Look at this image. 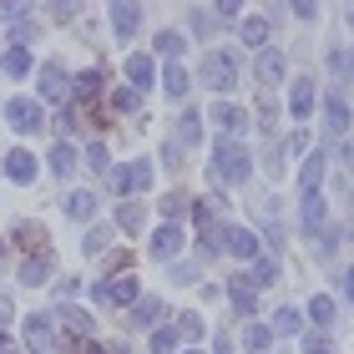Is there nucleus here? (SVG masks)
<instances>
[{
    "mask_svg": "<svg viewBox=\"0 0 354 354\" xmlns=\"http://www.w3.org/2000/svg\"><path fill=\"white\" fill-rule=\"evenodd\" d=\"M198 82L213 86V91H233L238 86V56L233 51H207L203 66H198Z\"/></svg>",
    "mask_w": 354,
    "mask_h": 354,
    "instance_id": "obj_1",
    "label": "nucleus"
},
{
    "mask_svg": "<svg viewBox=\"0 0 354 354\" xmlns=\"http://www.w3.org/2000/svg\"><path fill=\"white\" fill-rule=\"evenodd\" d=\"M248 172H253L248 147L223 137V142H218V157H213V177H218V183H223V177H228V183H248Z\"/></svg>",
    "mask_w": 354,
    "mask_h": 354,
    "instance_id": "obj_2",
    "label": "nucleus"
},
{
    "mask_svg": "<svg viewBox=\"0 0 354 354\" xmlns=\"http://www.w3.org/2000/svg\"><path fill=\"white\" fill-rule=\"evenodd\" d=\"M152 183V162L142 157V162H127V167H111L106 172V187L117 192V198H132L137 187H147Z\"/></svg>",
    "mask_w": 354,
    "mask_h": 354,
    "instance_id": "obj_3",
    "label": "nucleus"
},
{
    "mask_svg": "<svg viewBox=\"0 0 354 354\" xmlns=\"http://www.w3.org/2000/svg\"><path fill=\"white\" fill-rule=\"evenodd\" d=\"M6 122L15 127V132H41V127H46V111H41V102L10 96V102H6Z\"/></svg>",
    "mask_w": 354,
    "mask_h": 354,
    "instance_id": "obj_4",
    "label": "nucleus"
},
{
    "mask_svg": "<svg viewBox=\"0 0 354 354\" xmlns=\"http://www.w3.org/2000/svg\"><path fill=\"white\" fill-rule=\"evenodd\" d=\"M187 243V233H183V223H162V228L152 233V259H177Z\"/></svg>",
    "mask_w": 354,
    "mask_h": 354,
    "instance_id": "obj_5",
    "label": "nucleus"
},
{
    "mask_svg": "<svg viewBox=\"0 0 354 354\" xmlns=\"http://www.w3.org/2000/svg\"><path fill=\"white\" fill-rule=\"evenodd\" d=\"M314 96H319V91H314V82H309V76H294V82H288V111H294V117L304 122V117H309V111L319 106Z\"/></svg>",
    "mask_w": 354,
    "mask_h": 354,
    "instance_id": "obj_6",
    "label": "nucleus"
},
{
    "mask_svg": "<svg viewBox=\"0 0 354 354\" xmlns=\"http://www.w3.org/2000/svg\"><path fill=\"white\" fill-rule=\"evenodd\" d=\"M71 102L76 106H96L102 102V71H82V76H71Z\"/></svg>",
    "mask_w": 354,
    "mask_h": 354,
    "instance_id": "obj_7",
    "label": "nucleus"
},
{
    "mask_svg": "<svg viewBox=\"0 0 354 354\" xmlns=\"http://www.w3.org/2000/svg\"><path fill=\"white\" fill-rule=\"evenodd\" d=\"M51 268H56L51 248H36V253H30V259L21 263V283H26V288H36V283H46V279H51Z\"/></svg>",
    "mask_w": 354,
    "mask_h": 354,
    "instance_id": "obj_8",
    "label": "nucleus"
},
{
    "mask_svg": "<svg viewBox=\"0 0 354 354\" xmlns=\"http://www.w3.org/2000/svg\"><path fill=\"white\" fill-rule=\"evenodd\" d=\"M228 299H233V314H243V319H253V309H259L253 279H243V273H233V279H228Z\"/></svg>",
    "mask_w": 354,
    "mask_h": 354,
    "instance_id": "obj_9",
    "label": "nucleus"
},
{
    "mask_svg": "<svg viewBox=\"0 0 354 354\" xmlns=\"http://www.w3.org/2000/svg\"><path fill=\"white\" fill-rule=\"evenodd\" d=\"M253 71H259V82H263V86H279V82H283V51L263 46V51L253 56Z\"/></svg>",
    "mask_w": 354,
    "mask_h": 354,
    "instance_id": "obj_10",
    "label": "nucleus"
},
{
    "mask_svg": "<svg viewBox=\"0 0 354 354\" xmlns=\"http://www.w3.org/2000/svg\"><path fill=\"white\" fill-rule=\"evenodd\" d=\"M56 319H61V324H66V334H71V339H91V314L86 309H76V304H61V309H56Z\"/></svg>",
    "mask_w": 354,
    "mask_h": 354,
    "instance_id": "obj_11",
    "label": "nucleus"
},
{
    "mask_svg": "<svg viewBox=\"0 0 354 354\" xmlns=\"http://www.w3.org/2000/svg\"><path fill=\"white\" fill-rule=\"evenodd\" d=\"M223 248H228L233 259H259V238L248 228H223Z\"/></svg>",
    "mask_w": 354,
    "mask_h": 354,
    "instance_id": "obj_12",
    "label": "nucleus"
},
{
    "mask_svg": "<svg viewBox=\"0 0 354 354\" xmlns=\"http://www.w3.org/2000/svg\"><path fill=\"white\" fill-rule=\"evenodd\" d=\"M213 122L223 127V132H228V142H233V137H238V132H243V127H248L243 106H233V102H218V106H213Z\"/></svg>",
    "mask_w": 354,
    "mask_h": 354,
    "instance_id": "obj_13",
    "label": "nucleus"
},
{
    "mask_svg": "<svg viewBox=\"0 0 354 354\" xmlns=\"http://www.w3.org/2000/svg\"><path fill=\"white\" fill-rule=\"evenodd\" d=\"M6 177H10V183H30V177H36V157H30L26 147L6 152Z\"/></svg>",
    "mask_w": 354,
    "mask_h": 354,
    "instance_id": "obj_14",
    "label": "nucleus"
},
{
    "mask_svg": "<svg viewBox=\"0 0 354 354\" xmlns=\"http://www.w3.org/2000/svg\"><path fill=\"white\" fill-rule=\"evenodd\" d=\"M127 86H132L137 96L152 91V56H132L127 61Z\"/></svg>",
    "mask_w": 354,
    "mask_h": 354,
    "instance_id": "obj_15",
    "label": "nucleus"
},
{
    "mask_svg": "<svg viewBox=\"0 0 354 354\" xmlns=\"http://www.w3.org/2000/svg\"><path fill=\"white\" fill-rule=\"evenodd\" d=\"M319 177H324V152H309L299 167V192L309 198V192H319Z\"/></svg>",
    "mask_w": 354,
    "mask_h": 354,
    "instance_id": "obj_16",
    "label": "nucleus"
},
{
    "mask_svg": "<svg viewBox=\"0 0 354 354\" xmlns=\"http://www.w3.org/2000/svg\"><path fill=\"white\" fill-rule=\"evenodd\" d=\"M26 344L30 349H51L56 339H51V319H46V314H30L26 319Z\"/></svg>",
    "mask_w": 354,
    "mask_h": 354,
    "instance_id": "obj_17",
    "label": "nucleus"
},
{
    "mask_svg": "<svg viewBox=\"0 0 354 354\" xmlns=\"http://www.w3.org/2000/svg\"><path fill=\"white\" fill-rule=\"evenodd\" d=\"M324 117H329V132H334V137L349 132V102H344V96H329V102H324Z\"/></svg>",
    "mask_w": 354,
    "mask_h": 354,
    "instance_id": "obj_18",
    "label": "nucleus"
},
{
    "mask_svg": "<svg viewBox=\"0 0 354 354\" xmlns=\"http://www.w3.org/2000/svg\"><path fill=\"white\" fill-rule=\"evenodd\" d=\"M106 15H111V26H117V36L127 41V36L137 30V21H142V6H111Z\"/></svg>",
    "mask_w": 354,
    "mask_h": 354,
    "instance_id": "obj_19",
    "label": "nucleus"
},
{
    "mask_svg": "<svg viewBox=\"0 0 354 354\" xmlns=\"http://www.w3.org/2000/svg\"><path fill=\"white\" fill-rule=\"evenodd\" d=\"M51 172L61 177V183L76 172V147H71V142H56V147H51Z\"/></svg>",
    "mask_w": 354,
    "mask_h": 354,
    "instance_id": "obj_20",
    "label": "nucleus"
},
{
    "mask_svg": "<svg viewBox=\"0 0 354 354\" xmlns=\"http://www.w3.org/2000/svg\"><path fill=\"white\" fill-rule=\"evenodd\" d=\"M299 218H304V228H309V233H319V228H324V198L309 192V198L299 203Z\"/></svg>",
    "mask_w": 354,
    "mask_h": 354,
    "instance_id": "obj_21",
    "label": "nucleus"
},
{
    "mask_svg": "<svg viewBox=\"0 0 354 354\" xmlns=\"http://www.w3.org/2000/svg\"><path fill=\"white\" fill-rule=\"evenodd\" d=\"M117 228L142 233V228H147V207H142V203H122V207H117Z\"/></svg>",
    "mask_w": 354,
    "mask_h": 354,
    "instance_id": "obj_22",
    "label": "nucleus"
},
{
    "mask_svg": "<svg viewBox=\"0 0 354 354\" xmlns=\"http://www.w3.org/2000/svg\"><path fill=\"white\" fill-rule=\"evenodd\" d=\"M30 66H36V61H30V51H26V46H10V51L0 56V71H6V76H26Z\"/></svg>",
    "mask_w": 354,
    "mask_h": 354,
    "instance_id": "obj_23",
    "label": "nucleus"
},
{
    "mask_svg": "<svg viewBox=\"0 0 354 354\" xmlns=\"http://www.w3.org/2000/svg\"><path fill=\"white\" fill-rule=\"evenodd\" d=\"M61 91H71L66 71H61V66H46V71H41V96H46V102H56Z\"/></svg>",
    "mask_w": 354,
    "mask_h": 354,
    "instance_id": "obj_24",
    "label": "nucleus"
},
{
    "mask_svg": "<svg viewBox=\"0 0 354 354\" xmlns=\"http://www.w3.org/2000/svg\"><path fill=\"white\" fill-rule=\"evenodd\" d=\"M142 299V288H137V279L127 273V279H117V283H106V304H137Z\"/></svg>",
    "mask_w": 354,
    "mask_h": 354,
    "instance_id": "obj_25",
    "label": "nucleus"
},
{
    "mask_svg": "<svg viewBox=\"0 0 354 354\" xmlns=\"http://www.w3.org/2000/svg\"><path fill=\"white\" fill-rule=\"evenodd\" d=\"M96 213V198H91V192H66V218L71 223H86Z\"/></svg>",
    "mask_w": 354,
    "mask_h": 354,
    "instance_id": "obj_26",
    "label": "nucleus"
},
{
    "mask_svg": "<svg viewBox=\"0 0 354 354\" xmlns=\"http://www.w3.org/2000/svg\"><path fill=\"white\" fill-rule=\"evenodd\" d=\"M268 15H253V21H243V46H259V51H263V41H268Z\"/></svg>",
    "mask_w": 354,
    "mask_h": 354,
    "instance_id": "obj_27",
    "label": "nucleus"
},
{
    "mask_svg": "<svg viewBox=\"0 0 354 354\" xmlns=\"http://www.w3.org/2000/svg\"><path fill=\"white\" fill-rule=\"evenodd\" d=\"M162 299H137V309H132V319L137 324H162Z\"/></svg>",
    "mask_w": 354,
    "mask_h": 354,
    "instance_id": "obj_28",
    "label": "nucleus"
},
{
    "mask_svg": "<svg viewBox=\"0 0 354 354\" xmlns=\"http://www.w3.org/2000/svg\"><path fill=\"white\" fill-rule=\"evenodd\" d=\"M268 329H273V334H299V329H304V314H299V309H279Z\"/></svg>",
    "mask_w": 354,
    "mask_h": 354,
    "instance_id": "obj_29",
    "label": "nucleus"
},
{
    "mask_svg": "<svg viewBox=\"0 0 354 354\" xmlns=\"http://www.w3.org/2000/svg\"><path fill=\"white\" fill-rule=\"evenodd\" d=\"M309 319H314V324H334V299L329 294H314L309 299Z\"/></svg>",
    "mask_w": 354,
    "mask_h": 354,
    "instance_id": "obj_30",
    "label": "nucleus"
},
{
    "mask_svg": "<svg viewBox=\"0 0 354 354\" xmlns=\"http://www.w3.org/2000/svg\"><path fill=\"white\" fill-rule=\"evenodd\" d=\"M162 82H167V96H187V66H183V61H172Z\"/></svg>",
    "mask_w": 354,
    "mask_h": 354,
    "instance_id": "obj_31",
    "label": "nucleus"
},
{
    "mask_svg": "<svg viewBox=\"0 0 354 354\" xmlns=\"http://www.w3.org/2000/svg\"><path fill=\"white\" fill-rule=\"evenodd\" d=\"M142 106V96L132 91V86H117V91H111V111H122V117H127V111H137Z\"/></svg>",
    "mask_w": 354,
    "mask_h": 354,
    "instance_id": "obj_32",
    "label": "nucleus"
},
{
    "mask_svg": "<svg viewBox=\"0 0 354 354\" xmlns=\"http://www.w3.org/2000/svg\"><path fill=\"white\" fill-rule=\"evenodd\" d=\"M177 344H183V334H177V329H157L152 334V354H177Z\"/></svg>",
    "mask_w": 354,
    "mask_h": 354,
    "instance_id": "obj_33",
    "label": "nucleus"
},
{
    "mask_svg": "<svg viewBox=\"0 0 354 354\" xmlns=\"http://www.w3.org/2000/svg\"><path fill=\"white\" fill-rule=\"evenodd\" d=\"M177 137H183L187 147H192V142L203 137V122H198V111H183V122H177Z\"/></svg>",
    "mask_w": 354,
    "mask_h": 354,
    "instance_id": "obj_34",
    "label": "nucleus"
},
{
    "mask_svg": "<svg viewBox=\"0 0 354 354\" xmlns=\"http://www.w3.org/2000/svg\"><path fill=\"white\" fill-rule=\"evenodd\" d=\"M243 344H248V349H268V344H273V329H268V324H248V329H243Z\"/></svg>",
    "mask_w": 354,
    "mask_h": 354,
    "instance_id": "obj_35",
    "label": "nucleus"
},
{
    "mask_svg": "<svg viewBox=\"0 0 354 354\" xmlns=\"http://www.w3.org/2000/svg\"><path fill=\"white\" fill-rule=\"evenodd\" d=\"M152 46H157V51H162V56H183V51H187V41L177 36V30H162V36H157Z\"/></svg>",
    "mask_w": 354,
    "mask_h": 354,
    "instance_id": "obj_36",
    "label": "nucleus"
},
{
    "mask_svg": "<svg viewBox=\"0 0 354 354\" xmlns=\"http://www.w3.org/2000/svg\"><path fill=\"white\" fill-rule=\"evenodd\" d=\"M253 263H259V268H253V288H259V283H279V263H273V259H253Z\"/></svg>",
    "mask_w": 354,
    "mask_h": 354,
    "instance_id": "obj_37",
    "label": "nucleus"
},
{
    "mask_svg": "<svg viewBox=\"0 0 354 354\" xmlns=\"http://www.w3.org/2000/svg\"><path fill=\"white\" fill-rule=\"evenodd\" d=\"M86 167H91V172H111V162H106V142H91V147H86Z\"/></svg>",
    "mask_w": 354,
    "mask_h": 354,
    "instance_id": "obj_38",
    "label": "nucleus"
},
{
    "mask_svg": "<svg viewBox=\"0 0 354 354\" xmlns=\"http://www.w3.org/2000/svg\"><path fill=\"white\" fill-rule=\"evenodd\" d=\"M177 334H183V339H203V319L198 314H177Z\"/></svg>",
    "mask_w": 354,
    "mask_h": 354,
    "instance_id": "obj_39",
    "label": "nucleus"
},
{
    "mask_svg": "<svg viewBox=\"0 0 354 354\" xmlns=\"http://www.w3.org/2000/svg\"><path fill=\"white\" fill-rule=\"evenodd\" d=\"M192 36H213V10L192 6Z\"/></svg>",
    "mask_w": 354,
    "mask_h": 354,
    "instance_id": "obj_40",
    "label": "nucleus"
},
{
    "mask_svg": "<svg viewBox=\"0 0 354 354\" xmlns=\"http://www.w3.org/2000/svg\"><path fill=\"white\" fill-rule=\"evenodd\" d=\"M56 132H61V142L76 137V132H82V117H76V111H61V117H56Z\"/></svg>",
    "mask_w": 354,
    "mask_h": 354,
    "instance_id": "obj_41",
    "label": "nucleus"
},
{
    "mask_svg": "<svg viewBox=\"0 0 354 354\" xmlns=\"http://www.w3.org/2000/svg\"><path fill=\"white\" fill-rule=\"evenodd\" d=\"M223 253V228H207L203 233V259H218Z\"/></svg>",
    "mask_w": 354,
    "mask_h": 354,
    "instance_id": "obj_42",
    "label": "nucleus"
},
{
    "mask_svg": "<svg viewBox=\"0 0 354 354\" xmlns=\"http://www.w3.org/2000/svg\"><path fill=\"white\" fill-rule=\"evenodd\" d=\"M162 213H167V218H183V213H187V198H183V192H167V198H162Z\"/></svg>",
    "mask_w": 354,
    "mask_h": 354,
    "instance_id": "obj_43",
    "label": "nucleus"
},
{
    "mask_svg": "<svg viewBox=\"0 0 354 354\" xmlns=\"http://www.w3.org/2000/svg\"><path fill=\"white\" fill-rule=\"evenodd\" d=\"M304 354H334V344L324 339V334H309V339H304Z\"/></svg>",
    "mask_w": 354,
    "mask_h": 354,
    "instance_id": "obj_44",
    "label": "nucleus"
},
{
    "mask_svg": "<svg viewBox=\"0 0 354 354\" xmlns=\"http://www.w3.org/2000/svg\"><path fill=\"white\" fill-rule=\"evenodd\" d=\"M106 238H111L106 228H91V233H86V243H82V248H86V253H102V248H106Z\"/></svg>",
    "mask_w": 354,
    "mask_h": 354,
    "instance_id": "obj_45",
    "label": "nucleus"
},
{
    "mask_svg": "<svg viewBox=\"0 0 354 354\" xmlns=\"http://www.w3.org/2000/svg\"><path fill=\"white\" fill-rule=\"evenodd\" d=\"M172 279H177V283H198V263H177Z\"/></svg>",
    "mask_w": 354,
    "mask_h": 354,
    "instance_id": "obj_46",
    "label": "nucleus"
},
{
    "mask_svg": "<svg viewBox=\"0 0 354 354\" xmlns=\"http://www.w3.org/2000/svg\"><path fill=\"white\" fill-rule=\"evenodd\" d=\"M218 21H238V0H223V6H213Z\"/></svg>",
    "mask_w": 354,
    "mask_h": 354,
    "instance_id": "obj_47",
    "label": "nucleus"
},
{
    "mask_svg": "<svg viewBox=\"0 0 354 354\" xmlns=\"http://www.w3.org/2000/svg\"><path fill=\"white\" fill-rule=\"evenodd\" d=\"M259 127H263V132H273V127H279V111H273L268 102H263V111H259Z\"/></svg>",
    "mask_w": 354,
    "mask_h": 354,
    "instance_id": "obj_48",
    "label": "nucleus"
},
{
    "mask_svg": "<svg viewBox=\"0 0 354 354\" xmlns=\"http://www.w3.org/2000/svg\"><path fill=\"white\" fill-rule=\"evenodd\" d=\"M30 36H36V26H30V21H15V46H26Z\"/></svg>",
    "mask_w": 354,
    "mask_h": 354,
    "instance_id": "obj_49",
    "label": "nucleus"
},
{
    "mask_svg": "<svg viewBox=\"0 0 354 354\" xmlns=\"http://www.w3.org/2000/svg\"><path fill=\"white\" fill-rule=\"evenodd\" d=\"M288 152H299V157L309 152V132H294V137H288Z\"/></svg>",
    "mask_w": 354,
    "mask_h": 354,
    "instance_id": "obj_50",
    "label": "nucleus"
},
{
    "mask_svg": "<svg viewBox=\"0 0 354 354\" xmlns=\"http://www.w3.org/2000/svg\"><path fill=\"white\" fill-rule=\"evenodd\" d=\"M213 354H233V339H228V329H223L218 339H213Z\"/></svg>",
    "mask_w": 354,
    "mask_h": 354,
    "instance_id": "obj_51",
    "label": "nucleus"
},
{
    "mask_svg": "<svg viewBox=\"0 0 354 354\" xmlns=\"http://www.w3.org/2000/svg\"><path fill=\"white\" fill-rule=\"evenodd\" d=\"M10 314H15V309H10V299L0 294V324H10Z\"/></svg>",
    "mask_w": 354,
    "mask_h": 354,
    "instance_id": "obj_52",
    "label": "nucleus"
},
{
    "mask_svg": "<svg viewBox=\"0 0 354 354\" xmlns=\"http://www.w3.org/2000/svg\"><path fill=\"white\" fill-rule=\"evenodd\" d=\"M344 294H349V304H354V263H349V273H344Z\"/></svg>",
    "mask_w": 354,
    "mask_h": 354,
    "instance_id": "obj_53",
    "label": "nucleus"
},
{
    "mask_svg": "<svg viewBox=\"0 0 354 354\" xmlns=\"http://www.w3.org/2000/svg\"><path fill=\"white\" fill-rule=\"evenodd\" d=\"M0 354H15V344H10V334L0 329Z\"/></svg>",
    "mask_w": 354,
    "mask_h": 354,
    "instance_id": "obj_54",
    "label": "nucleus"
},
{
    "mask_svg": "<svg viewBox=\"0 0 354 354\" xmlns=\"http://www.w3.org/2000/svg\"><path fill=\"white\" fill-rule=\"evenodd\" d=\"M82 354H111V349H102V344H86V349H82Z\"/></svg>",
    "mask_w": 354,
    "mask_h": 354,
    "instance_id": "obj_55",
    "label": "nucleus"
},
{
    "mask_svg": "<svg viewBox=\"0 0 354 354\" xmlns=\"http://www.w3.org/2000/svg\"><path fill=\"white\" fill-rule=\"evenodd\" d=\"M0 259H6V238H0Z\"/></svg>",
    "mask_w": 354,
    "mask_h": 354,
    "instance_id": "obj_56",
    "label": "nucleus"
},
{
    "mask_svg": "<svg viewBox=\"0 0 354 354\" xmlns=\"http://www.w3.org/2000/svg\"><path fill=\"white\" fill-rule=\"evenodd\" d=\"M344 66H349V71H354V56H349V61H344Z\"/></svg>",
    "mask_w": 354,
    "mask_h": 354,
    "instance_id": "obj_57",
    "label": "nucleus"
},
{
    "mask_svg": "<svg viewBox=\"0 0 354 354\" xmlns=\"http://www.w3.org/2000/svg\"><path fill=\"white\" fill-rule=\"evenodd\" d=\"M349 26H354V10H349Z\"/></svg>",
    "mask_w": 354,
    "mask_h": 354,
    "instance_id": "obj_58",
    "label": "nucleus"
},
{
    "mask_svg": "<svg viewBox=\"0 0 354 354\" xmlns=\"http://www.w3.org/2000/svg\"><path fill=\"white\" fill-rule=\"evenodd\" d=\"M187 354H198V349H187Z\"/></svg>",
    "mask_w": 354,
    "mask_h": 354,
    "instance_id": "obj_59",
    "label": "nucleus"
}]
</instances>
